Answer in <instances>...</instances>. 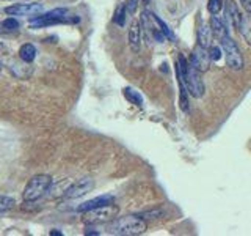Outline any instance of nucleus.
<instances>
[{
    "label": "nucleus",
    "instance_id": "13",
    "mask_svg": "<svg viewBox=\"0 0 251 236\" xmlns=\"http://www.w3.org/2000/svg\"><path fill=\"white\" fill-rule=\"evenodd\" d=\"M113 195H99L96 199L93 200H88L82 203L80 206H77V211L78 212H86L90 209H94V208H99V206H104V205H108V203H113Z\"/></svg>",
    "mask_w": 251,
    "mask_h": 236
},
{
    "label": "nucleus",
    "instance_id": "21",
    "mask_svg": "<svg viewBox=\"0 0 251 236\" xmlns=\"http://www.w3.org/2000/svg\"><path fill=\"white\" fill-rule=\"evenodd\" d=\"M222 8H223V0H209L207 2V10L212 16L220 14Z\"/></svg>",
    "mask_w": 251,
    "mask_h": 236
},
{
    "label": "nucleus",
    "instance_id": "16",
    "mask_svg": "<svg viewBox=\"0 0 251 236\" xmlns=\"http://www.w3.org/2000/svg\"><path fill=\"white\" fill-rule=\"evenodd\" d=\"M36 57V47L31 44V43H25L21 46L19 49V59L25 63H31Z\"/></svg>",
    "mask_w": 251,
    "mask_h": 236
},
{
    "label": "nucleus",
    "instance_id": "23",
    "mask_svg": "<svg viewBox=\"0 0 251 236\" xmlns=\"http://www.w3.org/2000/svg\"><path fill=\"white\" fill-rule=\"evenodd\" d=\"M140 217H143L145 220L146 219H159L160 216H163V211L162 209H152V211H143L138 214Z\"/></svg>",
    "mask_w": 251,
    "mask_h": 236
},
{
    "label": "nucleus",
    "instance_id": "2",
    "mask_svg": "<svg viewBox=\"0 0 251 236\" xmlns=\"http://www.w3.org/2000/svg\"><path fill=\"white\" fill-rule=\"evenodd\" d=\"M30 26L35 29L39 27H47V26H55V24H77L80 22V18L74 14H69L65 8H57V10L47 11L44 14H35L28 19Z\"/></svg>",
    "mask_w": 251,
    "mask_h": 236
},
{
    "label": "nucleus",
    "instance_id": "11",
    "mask_svg": "<svg viewBox=\"0 0 251 236\" xmlns=\"http://www.w3.org/2000/svg\"><path fill=\"white\" fill-rule=\"evenodd\" d=\"M229 22V26L234 29H239L242 21V13L239 11V6L235 5L232 0H227L225 6V22Z\"/></svg>",
    "mask_w": 251,
    "mask_h": 236
},
{
    "label": "nucleus",
    "instance_id": "12",
    "mask_svg": "<svg viewBox=\"0 0 251 236\" xmlns=\"http://www.w3.org/2000/svg\"><path fill=\"white\" fill-rule=\"evenodd\" d=\"M127 41L129 46L133 52H138L140 51V46H141V27H140V22L138 21H133L129 27L127 31Z\"/></svg>",
    "mask_w": 251,
    "mask_h": 236
},
{
    "label": "nucleus",
    "instance_id": "31",
    "mask_svg": "<svg viewBox=\"0 0 251 236\" xmlns=\"http://www.w3.org/2000/svg\"><path fill=\"white\" fill-rule=\"evenodd\" d=\"M0 71H2V63H0Z\"/></svg>",
    "mask_w": 251,
    "mask_h": 236
},
{
    "label": "nucleus",
    "instance_id": "4",
    "mask_svg": "<svg viewBox=\"0 0 251 236\" xmlns=\"http://www.w3.org/2000/svg\"><path fill=\"white\" fill-rule=\"evenodd\" d=\"M220 43H222V51L225 54L226 65L234 71L242 69L243 68V57H242V52L239 49L237 43H235L229 35L220 39Z\"/></svg>",
    "mask_w": 251,
    "mask_h": 236
},
{
    "label": "nucleus",
    "instance_id": "19",
    "mask_svg": "<svg viewBox=\"0 0 251 236\" xmlns=\"http://www.w3.org/2000/svg\"><path fill=\"white\" fill-rule=\"evenodd\" d=\"M126 14H127V10H126V5H120L116 8L115 11V16H113V22L116 24V26L123 27L124 22H126Z\"/></svg>",
    "mask_w": 251,
    "mask_h": 236
},
{
    "label": "nucleus",
    "instance_id": "5",
    "mask_svg": "<svg viewBox=\"0 0 251 236\" xmlns=\"http://www.w3.org/2000/svg\"><path fill=\"white\" fill-rule=\"evenodd\" d=\"M118 216V206L113 203L104 205V206L94 208L85 212L83 222L86 225H94V224H104V222H112V220Z\"/></svg>",
    "mask_w": 251,
    "mask_h": 236
},
{
    "label": "nucleus",
    "instance_id": "9",
    "mask_svg": "<svg viewBox=\"0 0 251 236\" xmlns=\"http://www.w3.org/2000/svg\"><path fill=\"white\" fill-rule=\"evenodd\" d=\"M93 187H94V181L86 177L71 184L68 187V191L65 192V197L66 199H78V197H83L85 194L93 191Z\"/></svg>",
    "mask_w": 251,
    "mask_h": 236
},
{
    "label": "nucleus",
    "instance_id": "28",
    "mask_svg": "<svg viewBox=\"0 0 251 236\" xmlns=\"http://www.w3.org/2000/svg\"><path fill=\"white\" fill-rule=\"evenodd\" d=\"M85 235H99V232H94V228L86 227V232H85Z\"/></svg>",
    "mask_w": 251,
    "mask_h": 236
},
{
    "label": "nucleus",
    "instance_id": "14",
    "mask_svg": "<svg viewBox=\"0 0 251 236\" xmlns=\"http://www.w3.org/2000/svg\"><path fill=\"white\" fill-rule=\"evenodd\" d=\"M209 24H210L212 33H214V36H215V38L222 39V38H225V36L229 35V31H227V26H226L225 19L218 18V14H217V16H212Z\"/></svg>",
    "mask_w": 251,
    "mask_h": 236
},
{
    "label": "nucleus",
    "instance_id": "3",
    "mask_svg": "<svg viewBox=\"0 0 251 236\" xmlns=\"http://www.w3.org/2000/svg\"><path fill=\"white\" fill-rule=\"evenodd\" d=\"M52 186V177L50 175H36L31 178L25 189H24V200L28 203H33L41 199Z\"/></svg>",
    "mask_w": 251,
    "mask_h": 236
},
{
    "label": "nucleus",
    "instance_id": "29",
    "mask_svg": "<svg viewBox=\"0 0 251 236\" xmlns=\"http://www.w3.org/2000/svg\"><path fill=\"white\" fill-rule=\"evenodd\" d=\"M50 235H52V236H53V235H55V236H61V233H60V232H53V230L50 232Z\"/></svg>",
    "mask_w": 251,
    "mask_h": 236
},
{
    "label": "nucleus",
    "instance_id": "30",
    "mask_svg": "<svg viewBox=\"0 0 251 236\" xmlns=\"http://www.w3.org/2000/svg\"><path fill=\"white\" fill-rule=\"evenodd\" d=\"M149 2H151V0H141V3H143L145 6H146V5H149Z\"/></svg>",
    "mask_w": 251,
    "mask_h": 236
},
{
    "label": "nucleus",
    "instance_id": "10",
    "mask_svg": "<svg viewBox=\"0 0 251 236\" xmlns=\"http://www.w3.org/2000/svg\"><path fill=\"white\" fill-rule=\"evenodd\" d=\"M43 11L41 3H14L5 8V13L10 16H35Z\"/></svg>",
    "mask_w": 251,
    "mask_h": 236
},
{
    "label": "nucleus",
    "instance_id": "20",
    "mask_svg": "<svg viewBox=\"0 0 251 236\" xmlns=\"http://www.w3.org/2000/svg\"><path fill=\"white\" fill-rule=\"evenodd\" d=\"M0 27L3 29V31H18V29H19V22L16 21L14 18H8V19H5L2 24H0Z\"/></svg>",
    "mask_w": 251,
    "mask_h": 236
},
{
    "label": "nucleus",
    "instance_id": "7",
    "mask_svg": "<svg viewBox=\"0 0 251 236\" xmlns=\"http://www.w3.org/2000/svg\"><path fill=\"white\" fill-rule=\"evenodd\" d=\"M159 16H155L154 13L145 10L141 13V27H143L146 36L151 39V41H155V43H163L165 39V35L163 31L159 26V21H157Z\"/></svg>",
    "mask_w": 251,
    "mask_h": 236
},
{
    "label": "nucleus",
    "instance_id": "27",
    "mask_svg": "<svg viewBox=\"0 0 251 236\" xmlns=\"http://www.w3.org/2000/svg\"><path fill=\"white\" fill-rule=\"evenodd\" d=\"M240 3H242L243 8L247 10V13L251 14V0H240Z\"/></svg>",
    "mask_w": 251,
    "mask_h": 236
},
{
    "label": "nucleus",
    "instance_id": "17",
    "mask_svg": "<svg viewBox=\"0 0 251 236\" xmlns=\"http://www.w3.org/2000/svg\"><path fill=\"white\" fill-rule=\"evenodd\" d=\"M237 30L242 33V36L251 44V18H250V16H243L242 14V21H240V26H239Z\"/></svg>",
    "mask_w": 251,
    "mask_h": 236
},
{
    "label": "nucleus",
    "instance_id": "8",
    "mask_svg": "<svg viewBox=\"0 0 251 236\" xmlns=\"http://www.w3.org/2000/svg\"><path fill=\"white\" fill-rule=\"evenodd\" d=\"M188 63L195 68L198 69L200 73H206L210 66V57H209V49L202 47L201 44H196L195 49L192 52V57L188 60Z\"/></svg>",
    "mask_w": 251,
    "mask_h": 236
},
{
    "label": "nucleus",
    "instance_id": "1",
    "mask_svg": "<svg viewBox=\"0 0 251 236\" xmlns=\"http://www.w3.org/2000/svg\"><path fill=\"white\" fill-rule=\"evenodd\" d=\"M148 230V225L140 216H123L115 217L110 224V232L120 236H137Z\"/></svg>",
    "mask_w": 251,
    "mask_h": 236
},
{
    "label": "nucleus",
    "instance_id": "26",
    "mask_svg": "<svg viewBox=\"0 0 251 236\" xmlns=\"http://www.w3.org/2000/svg\"><path fill=\"white\" fill-rule=\"evenodd\" d=\"M140 3V0H126V10H127V14H133L137 11V6Z\"/></svg>",
    "mask_w": 251,
    "mask_h": 236
},
{
    "label": "nucleus",
    "instance_id": "6",
    "mask_svg": "<svg viewBox=\"0 0 251 236\" xmlns=\"http://www.w3.org/2000/svg\"><path fill=\"white\" fill-rule=\"evenodd\" d=\"M177 66V65H176ZM179 68V66H177ZM180 69V68H179ZM182 71V69H180ZM184 74V81H185V87H187V91L188 94H192L193 98H202L204 96V91H206V87H204V82H202V77L198 69H195L190 63H188V66L185 69Z\"/></svg>",
    "mask_w": 251,
    "mask_h": 236
},
{
    "label": "nucleus",
    "instance_id": "18",
    "mask_svg": "<svg viewBox=\"0 0 251 236\" xmlns=\"http://www.w3.org/2000/svg\"><path fill=\"white\" fill-rule=\"evenodd\" d=\"M124 96H126V99H127L129 102H132V104H135L138 107L143 106V98H141V94L138 91H135L133 88H130V87L124 88Z\"/></svg>",
    "mask_w": 251,
    "mask_h": 236
},
{
    "label": "nucleus",
    "instance_id": "25",
    "mask_svg": "<svg viewBox=\"0 0 251 236\" xmlns=\"http://www.w3.org/2000/svg\"><path fill=\"white\" fill-rule=\"evenodd\" d=\"M157 21H159V26H160V29H162V31H163L165 38H167V39H171V41H173V39H175V35L171 33V30L168 29L167 24H165L160 18H157Z\"/></svg>",
    "mask_w": 251,
    "mask_h": 236
},
{
    "label": "nucleus",
    "instance_id": "24",
    "mask_svg": "<svg viewBox=\"0 0 251 236\" xmlns=\"http://www.w3.org/2000/svg\"><path fill=\"white\" fill-rule=\"evenodd\" d=\"M209 57H210V61H218L222 59V49H220L218 46H210L209 47Z\"/></svg>",
    "mask_w": 251,
    "mask_h": 236
},
{
    "label": "nucleus",
    "instance_id": "22",
    "mask_svg": "<svg viewBox=\"0 0 251 236\" xmlns=\"http://www.w3.org/2000/svg\"><path fill=\"white\" fill-rule=\"evenodd\" d=\"M14 200L11 197H5V195H0V212H5V211H10L14 208Z\"/></svg>",
    "mask_w": 251,
    "mask_h": 236
},
{
    "label": "nucleus",
    "instance_id": "15",
    "mask_svg": "<svg viewBox=\"0 0 251 236\" xmlns=\"http://www.w3.org/2000/svg\"><path fill=\"white\" fill-rule=\"evenodd\" d=\"M212 36H214V33H212L210 24H202L198 30V44L209 49V47L212 46Z\"/></svg>",
    "mask_w": 251,
    "mask_h": 236
}]
</instances>
